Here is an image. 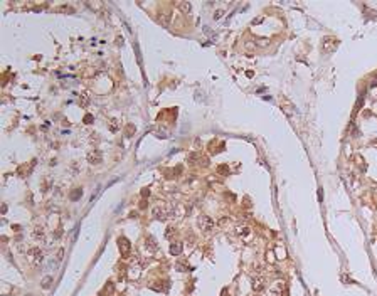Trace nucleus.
Segmentation results:
<instances>
[{"instance_id":"5","label":"nucleus","mask_w":377,"mask_h":296,"mask_svg":"<svg viewBox=\"0 0 377 296\" xmlns=\"http://www.w3.org/2000/svg\"><path fill=\"white\" fill-rule=\"evenodd\" d=\"M34 236H35V237H42V236H44V231H42V227H35V231H34Z\"/></svg>"},{"instance_id":"4","label":"nucleus","mask_w":377,"mask_h":296,"mask_svg":"<svg viewBox=\"0 0 377 296\" xmlns=\"http://www.w3.org/2000/svg\"><path fill=\"white\" fill-rule=\"evenodd\" d=\"M89 162H91V163H99V162H101V153L99 152H93V153H89Z\"/></svg>"},{"instance_id":"3","label":"nucleus","mask_w":377,"mask_h":296,"mask_svg":"<svg viewBox=\"0 0 377 296\" xmlns=\"http://www.w3.org/2000/svg\"><path fill=\"white\" fill-rule=\"evenodd\" d=\"M265 288V279L263 278H253V289L254 291H261Z\"/></svg>"},{"instance_id":"1","label":"nucleus","mask_w":377,"mask_h":296,"mask_svg":"<svg viewBox=\"0 0 377 296\" xmlns=\"http://www.w3.org/2000/svg\"><path fill=\"white\" fill-rule=\"evenodd\" d=\"M29 256H31V259H32L34 264H37V263L42 261V251L37 249V247H32L31 251H29Z\"/></svg>"},{"instance_id":"2","label":"nucleus","mask_w":377,"mask_h":296,"mask_svg":"<svg viewBox=\"0 0 377 296\" xmlns=\"http://www.w3.org/2000/svg\"><path fill=\"white\" fill-rule=\"evenodd\" d=\"M280 101H281V110L286 113L288 116H293V104L290 103L286 98H281Z\"/></svg>"},{"instance_id":"9","label":"nucleus","mask_w":377,"mask_h":296,"mask_svg":"<svg viewBox=\"0 0 377 296\" xmlns=\"http://www.w3.org/2000/svg\"><path fill=\"white\" fill-rule=\"evenodd\" d=\"M182 8L184 10H190V3H182Z\"/></svg>"},{"instance_id":"7","label":"nucleus","mask_w":377,"mask_h":296,"mask_svg":"<svg viewBox=\"0 0 377 296\" xmlns=\"http://www.w3.org/2000/svg\"><path fill=\"white\" fill-rule=\"evenodd\" d=\"M169 20H170V14L167 12V14H165V17L162 19V22H163V24H169Z\"/></svg>"},{"instance_id":"8","label":"nucleus","mask_w":377,"mask_h":296,"mask_svg":"<svg viewBox=\"0 0 377 296\" xmlns=\"http://www.w3.org/2000/svg\"><path fill=\"white\" fill-rule=\"evenodd\" d=\"M49 284H51V278H46V279H44V288H47Z\"/></svg>"},{"instance_id":"6","label":"nucleus","mask_w":377,"mask_h":296,"mask_svg":"<svg viewBox=\"0 0 377 296\" xmlns=\"http://www.w3.org/2000/svg\"><path fill=\"white\" fill-rule=\"evenodd\" d=\"M172 252H174V254H178V252H180V244H177V246H172Z\"/></svg>"}]
</instances>
